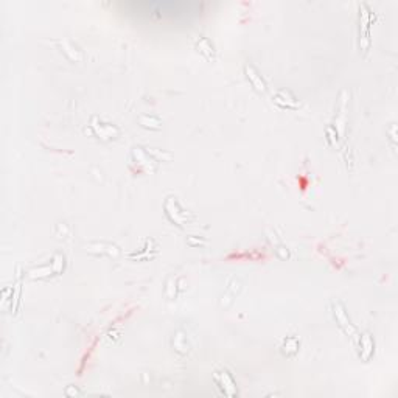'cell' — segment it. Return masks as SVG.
<instances>
[{
	"instance_id": "cell-2",
	"label": "cell",
	"mask_w": 398,
	"mask_h": 398,
	"mask_svg": "<svg viewBox=\"0 0 398 398\" xmlns=\"http://www.w3.org/2000/svg\"><path fill=\"white\" fill-rule=\"evenodd\" d=\"M274 101L277 103L282 108H288V109H297L300 103L297 101V98L291 95V92L288 90H279L277 94L274 95Z\"/></svg>"
},
{
	"instance_id": "cell-1",
	"label": "cell",
	"mask_w": 398,
	"mask_h": 398,
	"mask_svg": "<svg viewBox=\"0 0 398 398\" xmlns=\"http://www.w3.org/2000/svg\"><path fill=\"white\" fill-rule=\"evenodd\" d=\"M215 381H216V384L221 387V390L226 394V395H235L236 394V390H235V382L231 378V375H229L226 370L223 372H216L215 373Z\"/></svg>"
},
{
	"instance_id": "cell-3",
	"label": "cell",
	"mask_w": 398,
	"mask_h": 398,
	"mask_svg": "<svg viewBox=\"0 0 398 398\" xmlns=\"http://www.w3.org/2000/svg\"><path fill=\"white\" fill-rule=\"evenodd\" d=\"M334 316H336V319H338L339 325L344 328V330H346V333H348V334H355V328L351 327L348 317L346 316V311H344V308L341 307L339 303H336V305H334Z\"/></svg>"
},
{
	"instance_id": "cell-4",
	"label": "cell",
	"mask_w": 398,
	"mask_h": 398,
	"mask_svg": "<svg viewBox=\"0 0 398 398\" xmlns=\"http://www.w3.org/2000/svg\"><path fill=\"white\" fill-rule=\"evenodd\" d=\"M246 73H248L249 81L252 83V86H254L257 90H260V92H265V90H266V84L263 83L262 76L258 75V72L255 70L254 67H252V66H248V67H246Z\"/></svg>"
},
{
	"instance_id": "cell-6",
	"label": "cell",
	"mask_w": 398,
	"mask_h": 398,
	"mask_svg": "<svg viewBox=\"0 0 398 398\" xmlns=\"http://www.w3.org/2000/svg\"><path fill=\"white\" fill-rule=\"evenodd\" d=\"M297 348H298V342L296 338H288L285 344H283V351H285V353H289V350H293V353H296Z\"/></svg>"
},
{
	"instance_id": "cell-5",
	"label": "cell",
	"mask_w": 398,
	"mask_h": 398,
	"mask_svg": "<svg viewBox=\"0 0 398 398\" xmlns=\"http://www.w3.org/2000/svg\"><path fill=\"white\" fill-rule=\"evenodd\" d=\"M196 45H198V49H199V51L201 53H204L205 56H207L209 59H213L215 58V50H213V45L205 39V37H199L198 39V42H196Z\"/></svg>"
}]
</instances>
